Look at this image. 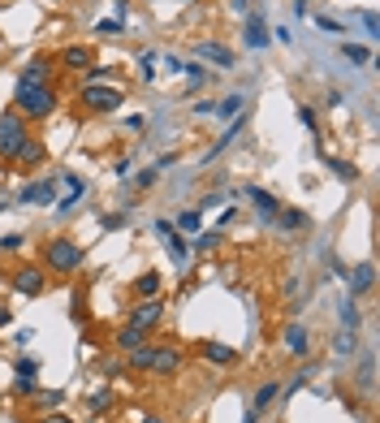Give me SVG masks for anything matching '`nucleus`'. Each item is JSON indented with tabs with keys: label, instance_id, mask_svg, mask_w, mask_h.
<instances>
[{
	"label": "nucleus",
	"instance_id": "a18cd8bd",
	"mask_svg": "<svg viewBox=\"0 0 380 423\" xmlns=\"http://www.w3.org/2000/svg\"><path fill=\"white\" fill-rule=\"evenodd\" d=\"M195 113H199V117H212V113H216V104H212V99H199V104H195Z\"/></svg>",
	"mask_w": 380,
	"mask_h": 423
},
{
	"label": "nucleus",
	"instance_id": "dca6fc26",
	"mask_svg": "<svg viewBox=\"0 0 380 423\" xmlns=\"http://www.w3.org/2000/svg\"><path fill=\"white\" fill-rule=\"evenodd\" d=\"M371 285H376V263L363 259L354 268V277H350V294H371Z\"/></svg>",
	"mask_w": 380,
	"mask_h": 423
},
{
	"label": "nucleus",
	"instance_id": "20e7f679",
	"mask_svg": "<svg viewBox=\"0 0 380 423\" xmlns=\"http://www.w3.org/2000/svg\"><path fill=\"white\" fill-rule=\"evenodd\" d=\"M43 263L52 273H74V268H82V246L74 238H52V242H43Z\"/></svg>",
	"mask_w": 380,
	"mask_h": 423
},
{
	"label": "nucleus",
	"instance_id": "f3484780",
	"mask_svg": "<svg viewBox=\"0 0 380 423\" xmlns=\"http://www.w3.org/2000/svg\"><path fill=\"white\" fill-rule=\"evenodd\" d=\"M246 48H268V26L255 9L246 13Z\"/></svg>",
	"mask_w": 380,
	"mask_h": 423
},
{
	"label": "nucleus",
	"instance_id": "c85d7f7f",
	"mask_svg": "<svg viewBox=\"0 0 380 423\" xmlns=\"http://www.w3.org/2000/svg\"><path fill=\"white\" fill-rule=\"evenodd\" d=\"M199 225H203L199 207H195V211H182V216H178V229H182V234H199Z\"/></svg>",
	"mask_w": 380,
	"mask_h": 423
},
{
	"label": "nucleus",
	"instance_id": "f03ea898",
	"mask_svg": "<svg viewBox=\"0 0 380 423\" xmlns=\"http://www.w3.org/2000/svg\"><path fill=\"white\" fill-rule=\"evenodd\" d=\"M26 138H31V121H26L18 109H5V113H0V160L13 165Z\"/></svg>",
	"mask_w": 380,
	"mask_h": 423
},
{
	"label": "nucleus",
	"instance_id": "412c9836",
	"mask_svg": "<svg viewBox=\"0 0 380 423\" xmlns=\"http://www.w3.org/2000/svg\"><path fill=\"white\" fill-rule=\"evenodd\" d=\"M242 130H246V117H238V121H234V126L225 130V138H221V143H212V151L203 155V160H212V155H221V151H225V147H229V143H234V138H238Z\"/></svg>",
	"mask_w": 380,
	"mask_h": 423
},
{
	"label": "nucleus",
	"instance_id": "09e8293b",
	"mask_svg": "<svg viewBox=\"0 0 380 423\" xmlns=\"http://www.w3.org/2000/svg\"><path fill=\"white\" fill-rule=\"evenodd\" d=\"M9 320H13V311H9V307H0V329H5Z\"/></svg>",
	"mask_w": 380,
	"mask_h": 423
},
{
	"label": "nucleus",
	"instance_id": "aec40b11",
	"mask_svg": "<svg viewBox=\"0 0 380 423\" xmlns=\"http://www.w3.org/2000/svg\"><path fill=\"white\" fill-rule=\"evenodd\" d=\"M277 389H281V380H264L259 389H255V402H251V410H268V406H273V397H277Z\"/></svg>",
	"mask_w": 380,
	"mask_h": 423
},
{
	"label": "nucleus",
	"instance_id": "393cba45",
	"mask_svg": "<svg viewBox=\"0 0 380 423\" xmlns=\"http://www.w3.org/2000/svg\"><path fill=\"white\" fill-rule=\"evenodd\" d=\"M182 74H186V78H190V87H203V82H207V78H212V74H207V70H203V61H182Z\"/></svg>",
	"mask_w": 380,
	"mask_h": 423
},
{
	"label": "nucleus",
	"instance_id": "a19ab883",
	"mask_svg": "<svg viewBox=\"0 0 380 423\" xmlns=\"http://www.w3.org/2000/svg\"><path fill=\"white\" fill-rule=\"evenodd\" d=\"M99 225H104V229H121V225H126V216H121V211H113V216L104 211V216H99Z\"/></svg>",
	"mask_w": 380,
	"mask_h": 423
},
{
	"label": "nucleus",
	"instance_id": "7c9ffc66",
	"mask_svg": "<svg viewBox=\"0 0 380 423\" xmlns=\"http://www.w3.org/2000/svg\"><path fill=\"white\" fill-rule=\"evenodd\" d=\"M212 246H221V229H212V234H199L190 242V251H212Z\"/></svg>",
	"mask_w": 380,
	"mask_h": 423
},
{
	"label": "nucleus",
	"instance_id": "b1692460",
	"mask_svg": "<svg viewBox=\"0 0 380 423\" xmlns=\"http://www.w3.org/2000/svg\"><path fill=\"white\" fill-rule=\"evenodd\" d=\"M108 406H113V389H108V385H99V389L91 393V402H87V410H91V414H104Z\"/></svg>",
	"mask_w": 380,
	"mask_h": 423
},
{
	"label": "nucleus",
	"instance_id": "39448f33",
	"mask_svg": "<svg viewBox=\"0 0 380 423\" xmlns=\"http://www.w3.org/2000/svg\"><path fill=\"white\" fill-rule=\"evenodd\" d=\"M160 320H165V307H160L156 298H139V302L130 307V320H126V324L139 329L143 337H151V333L160 329Z\"/></svg>",
	"mask_w": 380,
	"mask_h": 423
},
{
	"label": "nucleus",
	"instance_id": "c03bdc74",
	"mask_svg": "<svg viewBox=\"0 0 380 423\" xmlns=\"http://www.w3.org/2000/svg\"><path fill=\"white\" fill-rule=\"evenodd\" d=\"M359 22H363V26H367V35L376 39V13H367V9H363V13H359Z\"/></svg>",
	"mask_w": 380,
	"mask_h": 423
},
{
	"label": "nucleus",
	"instance_id": "a878e982",
	"mask_svg": "<svg viewBox=\"0 0 380 423\" xmlns=\"http://www.w3.org/2000/svg\"><path fill=\"white\" fill-rule=\"evenodd\" d=\"M242 113V95H229L225 104H216V117H221V121H229V117H238Z\"/></svg>",
	"mask_w": 380,
	"mask_h": 423
},
{
	"label": "nucleus",
	"instance_id": "8fccbe9b",
	"mask_svg": "<svg viewBox=\"0 0 380 423\" xmlns=\"http://www.w3.org/2000/svg\"><path fill=\"white\" fill-rule=\"evenodd\" d=\"M139 423H169V419H160V414H143Z\"/></svg>",
	"mask_w": 380,
	"mask_h": 423
},
{
	"label": "nucleus",
	"instance_id": "37998d69",
	"mask_svg": "<svg viewBox=\"0 0 380 423\" xmlns=\"http://www.w3.org/2000/svg\"><path fill=\"white\" fill-rule=\"evenodd\" d=\"M39 423H74V414H61V410H52V414H43Z\"/></svg>",
	"mask_w": 380,
	"mask_h": 423
},
{
	"label": "nucleus",
	"instance_id": "c9c22d12",
	"mask_svg": "<svg viewBox=\"0 0 380 423\" xmlns=\"http://www.w3.org/2000/svg\"><path fill=\"white\" fill-rule=\"evenodd\" d=\"M108 74H113V70H104V65H91V70L82 74V87H91V82H108Z\"/></svg>",
	"mask_w": 380,
	"mask_h": 423
},
{
	"label": "nucleus",
	"instance_id": "f704fd0d",
	"mask_svg": "<svg viewBox=\"0 0 380 423\" xmlns=\"http://www.w3.org/2000/svg\"><path fill=\"white\" fill-rule=\"evenodd\" d=\"M298 121H303L311 134H320V121H315V113H311V104H298Z\"/></svg>",
	"mask_w": 380,
	"mask_h": 423
},
{
	"label": "nucleus",
	"instance_id": "1a4fd4ad",
	"mask_svg": "<svg viewBox=\"0 0 380 423\" xmlns=\"http://www.w3.org/2000/svg\"><path fill=\"white\" fill-rule=\"evenodd\" d=\"M195 57L199 61H212V65H221V70H229L238 57L225 48V43H216V39H203V43H195Z\"/></svg>",
	"mask_w": 380,
	"mask_h": 423
},
{
	"label": "nucleus",
	"instance_id": "a211bd4d",
	"mask_svg": "<svg viewBox=\"0 0 380 423\" xmlns=\"http://www.w3.org/2000/svg\"><path fill=\"white\" fill-rule=\"evenodd\" d=\"M151 350H156V341H143V346L126 350V367H130V372H147V367H151Z\"/></svg>",
	"mask_w": 380,
	"mask_h": 423
},
{
	"label": "nucleus",
	"instance_id": "9b49d317",
	"mask_svg": "<svg viewBox=\"0 0 380 423\" xmlns=\"http://www.w3.org/2000/svg\"><path fill=\"white\" fill-rule=\"evenodd\" d=\"M199 358H203V363H221V367H234V363H238V350H229L225 341H203V346H199Z\"/></svg>",
	"mask_w": 380,
	"mask_h": 423
},
{
	"label": "nucleus",
	"instance_id": "72a5a7b5",
	"mask_svg": "<svg viewBox=\"0 0 380 423\" xmlns=\"http://www.w3.org/2000/svg\"><path fill=\"white\" fill-rule=\"evenodd\" d=\"M13 393H18V397H31V393H39L35 376H18V380H13Z\"/></svg>",
	"mask_w": 380,
	"mask_h": 423
},
{
	"label": "nucleus",
	"instance_id": "e433bc0d",
	"mask_svg": "<svg viewBox=\"0 0 380 423\" xmlns=\"http://www.w3.org/2000/svg\"><path fill=\"white\" fill-rule=\"evenodd\" d=\"M329 169L337 173V177H346V182H354L359 173H354V165H346V160H329Z\"/></svg>",
	"mask_w": 380,
	"mask_h": 423
},
{
	"label": "nucleus",
	"instance_id": "cd10ccee",
	"mask_svg": "<svg viewBox=\"0 0 380 423\" xmlns=\"http://www.w3.org/2000/svg\"><path fill=\"white\" fill-rule=\"evenodd\" d=\"M359 320H363V315H359L354 298H346V302H342V329H359Z\"/></svg>",
	"mask_w": 380,
	"mask_h": 423
},
{
	"label": "nucleus",
	"instance_id": "49530a36",
	"mask_svg": "<svg viewBox=\"0 0 380 423\" xmlns=\"http://www.w3.org/2000/svg\"><path fill=\"white\" fill-rule=\"evenodd\" d=\"M95 31H99V35H117V31H121V22H108V18H104Z\"/></svg>",
	"mask_w": 380,
	"mask_h": 423
},
{
	"label": "nucleus",
	"instance_id": "423d86ee",
	"mask_svg": "<svg viewBox=\"0 0 380 423\" xmlns=\"http://www.w3.org/2000/svg\"><path fill=\"white\" fill-rule=\"evenodd\" d=\"M9 281H13V290H18L22 298H39V294L48 290V273L39 268V263H18V268L9 273Z\"/></svg>",
	"mask_w": 380,
	"mask_h": 423
},
{
	"label": "nucleus",
	"instance_id": "ea45409f",
	"mask_svg": "<svg viewBox=\"0 0 380 423\" xmlns=\"http://www.w3.org/2000/svg\"><path fill=\"white\" fill-rule=\"evenodd\" d=\"M39 402H43L48 410H52V406H61V402H65V389H48V393H43Z\"/></svg>",
	"mask_w": 380,
	"mask_h": 423
},
{
	"label": "nucleus",
	"instance_id": "f257e3e1",
	"mask_svg": "<svg viewBox=\"0 0 380 423\" xmlns=\"http://www.w3.org/2000/svg\"><path fill=\"white\" fill-rule=\"evenodd\" d=\"M57 104H61V95H57V87H52V82H18V91H13V109H18L26 121L52 117V113H57Z\"/></svg>",
	"mask_w": 380,
	"mask_h": 423
},
{
	"label": "nucleus",
	"instance_id": "f8f14e48",
	"mask_svg": "<svg viewBox=\"0 0 380 423\" xmlns=\"http://www.w3.org/2000/svg\"><path fill=\"white\" fill-rule=\"evenodd\" d=\"M242 194H246V203H251V207L259 211L264 221H273V216H277V207H281V203H277L273 194H268V190H259V186H246Z\"/></svg>",
	"mask_w": 380,
	"mask_h": 423
},
{
	"label": "nucleus",
	"instance_id": "4468645a",
	"mask_svg": "<svg viewBox=\"0 0 380 423\" xmlns=\"http://www.w3.org/2000/svg\"><path fill=\"white\" fill-rule=\"evenodd\" d=\"M43 160H48V147H43L39 138H26V143H22V151H18V160H13V165H22V169H39Z\"/></svg>",
	"mask_w": 380,
	"mask_h": 423
},
{
	"label": "nucleus",
	"instance_id": "2f4dec72",
	"mask_svg": "<svg viewBox=\"0 0 380 423\" xmlns=\"http://www.w3.org/2000/svg\"><path fill=\"white\" fill-rule=\"evenodd\" d=\"M342 57H346V61H354V65H363L371 52H367V48H359V43H342Z\"/></svg>",
	"mask_w": 380,
	"mask_h": 423
},
{
	"label": "nucleus",
	"instance_id": "4be33fe9",
	"mask_svg": "<svg viewBox=\"0 0 380 423\" xmlns=\"http://www.w3.org/2000/svg\"><path fill=\"white\" fill-rule=\"evenodd\" d=\"M165 238H169V255H173V263L182 268V263L190 259V242H186L182 234H165Z\"/></svg>",
	"mask_w": 380,
	"mask_h": 423
},
{
	"label": "nucleus",
	"instance_id": "3c124183",
	"mask_svg": "<svg viewBox=\"0 0 380 423\" xmlns=\"http://www.w3.org/2000/svg\"><path fill=\"white\" fill-rule=\"evenodd\" d=\"M246 423H259V410H246Z\"/></svg>",
	"mask_w": 380,
	"mask_h": 423
},
{
	"label": "nucleus",
	"instance_id": "c756f323",
	"mask_svg": "<svg viewBox=\"0 0 380 423\" xmlns=\"http://www.w3.org/2000/svg\"><path fill=\"white\" fill-rule=\"evenodd\" d=\"M354 346H359V341H354V329H342V333H337V341H333V350H337V354H354Z\"/></svg>",
	"mask_w": 380,
	"mask_h": 423
},
{
	"label": "nucleus",
	"instance_id": "9d476101",
	"mask_svg": "<svg viewBox=\"0 0 380 423\" xmlns=\"http://www.w3.org/2000/svg\"><path fill=\"white\" fill-rule=\"evenodd\" d=\"M281 346H286V354H294V358H307V350H311V337H307V329L294 320V324H286V329H281Z\"/></svg>",
	"mask_w": 380,
	"mask_h": 423
},
{
	"label": "nucleus",
	"instance_id": "5701e85b",
	"mask_svg": "<svg viewBox=\"0 0 380 423\" xmlns=\"http://www.w3.org/2000/svg\"><path fill=\"white\" fill-rule=\"evenodd\" d=\"M134 294H139V298H156V294H160V273H143V277L134 281Z\"/></svg>",
	"mask_w": 380,
	"mask_h": 423
},
{
	"label": "nucleus",
	"instance_id": "0eeeda50",
	"mask_svg": "<svg viewBox=\"0 0 380 423\" xmlns=\"http://www.w3.org/2000/svg\"><path fill=\"white\" fill-rule=\"evenodd\" d=\"M182 363H186V354L173 346V341H156V350H151V367H147V372L151 376H178L182 372Z\"/></svg>",
	"mask_w": 380,
	"mask_h": 423
},
{
	"label": "nucleus",
	"instance_id": "6ab92c4d",
	"mask_svg": "<svg viewBox=\"0 0 380 423\" xmlns=\"http://www.w3.org/2000/svg\"><path fill=\"white\" fill-rule=\"evenodd\" d=\"M52 194H57V182H35L22 190V203H52Z\"/></svg>",
	"mask_w": 380,
	"mask_h": 423
},
{
	"label": "nucleus",
	"instance_id": "bb28decb",
	"mask_svg": "<svg viewBox=\"0 0 380 423\" xmlns=\"http://www.w3.org/2000/svg\"><path fill=\"white\" fill-rule=\"evenodd\" d=\"M143 341H147V337H143L139 329H130V324L117 333V346H121V350H134V346H143Z\"/></svg>",
	"mask_w": 380,
	"mask_h": 423
},
{
	"label": "nucleus",
	"instance_id": "473e14b6",
	"mask_svg": "<svg viewBox=\"0 0 380 423\" xmlns=\"http://www.w3.org/2000/svg\"><path fill=\"white\" fill-rule=\"evenodd\" d=\"M13 372H18V376H39V358H31V354H22V358L13 363Z\"/></svg>",
	"mask_w": 380,
	"mask_h": 423
},
{
	"label": "nucleus",
	"instance_id": "ddd939ff",
	"mask_svg": "<svg viewBox=\"0 0 380 423\" xmlns=\"http://www.w3.org/2000/svg\"><path fill=\"white\" fill-rule=\"evenodd\" d=\"M52 70H57V61H52V57H31L18 82H52Z\"/></svg>",
	"mask_w": 380,
	"mask_h": 423
},
{
	"label": "nucleus",
	"instance_id": "4c0bfd02",
	"mask_svg": "<svg viewBox=\"0 0 380 423\" xmlns=\"http://www.w3.org/2000/svg\"><path fill=\"white\" fill-rule=\"evenodd\" d=\"M156 177H160L156 169H143V173L134 177V186H139V190H151V186H156Z\"/></svg>",
	"mask_w": 380,
	"mask_h": 423
},
{
	"label": "nucleus",
	"instance_id": "2eb2a0df",
	"mask_svg": "<svg viewBox=\"0 0 380 423\" xmlns=\"http://www.w3.org/2000/svg\"><path fill=\"white\" fill-rule=\"evenodd\" d=\"M273 225L286 229V234H298V229H307V211H303V207H277Z\"/></svg>",
	"mask_w": 380,
	"mask_h": 423
},
{
	"label": "nucleus",
	"instance_id": "58836bf2",
	"mask_svg": "<svg viewBox=\"0 0 380 423\" xmlns=\"http://www.w3.org/2000/svg\"><path fill=\"white\" fill-rule=\"evenodd\" d=\"M99 376H108V380L121 376V363H117V358H104V363H99Z\"/></svg>",
	"mask_w": 380,
	"mask_h": 423
},
{
	"label": "nucleus",
	"instance_id": "de8ad7c7",
	"mask_svg": "<svg viewBox=\"0 0 380 423\" xmlns=\"http://www.w3.org/2000/svg\"><path fill=\"white\" fill-rule=\"evenodd\" d=\"M315 26H324V31H342V22H337V18H324V13L315 18Z\"/></svg>",
	"mask_w": 380,
	"mask_h": 423
},
{
	"label": "nucleus",
	"instance_id": "7ed1b4c3",
	"mask_svg": "<svg viewBox=\"0 0 380 423\" xmlns=\"http://www.w3.org/2000/svg\"><path fill=\"white\" fill-rule=\"evenodd\" d=\"M78 104H82L87 113H117L121 104H126V87H117V82H91V87L78 91Z\"/></svg>",
	"mask_w": 380,
	"mask_h": 423
},
{
	"label": "nucleus",
	"instance_id": "79ce46f5",
	"mask_svg": "<svg viewBox=\"0 0 380 423\" xmlns=\"http://www.w3.org/2000/svg\"><path fill=\"white\" fill-rule=\"evenodd\" d=\"M22 246V234H9V238H0V251H18Z\"/></svg>",
	"mask_w": 380,
	"mask_h": 423
},
{
	"label": "nucleus",
	"instance_id": "6e6552de",
	"mask_svg": "<svg viewBox=\"0 0 380 423\" xmlns=\"http://www.w3.org/2000/svg\"><path fill=\"white\" fill-rule=\"evenodd\" d=\"M57 65L70 70V74H87V70L95 65V48H91V43H70L61 57H57Z\"/></svg>",
	"mask_w": 380,
	"mask_h": 423
}]
</instances>
